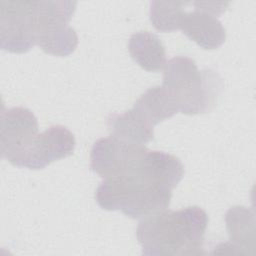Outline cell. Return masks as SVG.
I'll return each instance as SVG.
<instances>
[{
  "label": "cell",
  "instance_id": "1",
  "mask_svg": "<svg viewBox=\"0 0 256 256\" xmlns=\"http://www.w3.org/2000/svg\"><path fill=\"white\" fill-rule=\"evenodd\" d=\"M207 213L198 206L178 211L163 210L140 221L137 239L148 256L204 254Z\"/></svg>",
  "mask_w": 256,
  "mask_h": 256
},
{
  "label": "cell",
  "instance_id": "2",
  "mask_svg": "<svg viewBox=\"0 0 256 256\" xmlns=\"http://www.w3.org/2000/svg\"><path fill=\"white\" fill-rule=\"evenodd\" d=\"M162 86L176 101L179 112L196 115L215 107L223 90V81L213 70L200 71L194 60L178 56L166 63Z\"/></svg>",
  "mask_w": 256,
  "mask_h": 256
},
{
  "label": "cell",
  "instance_id": "3",
  "mask_svg": "<svg viewBox=\"0 0 256 256\" xmlns=\"http://www.w3.org/2000/svg\"><path fill=\"white\" fill-rule=\"evenodd\" d=\"M172 190L133 172L123 177L104 179L96 190L95 198L104 210H121L126 216L139 219L166 210Z\"/></svg>",
  "mask_w": 256,
  "mask_h": 256
},
{
  "label": "cell",
  "instance_id": "4",
  "mask_svg": "<svg viewBox=\"0 0 256 256\" xmlns=\"http://www.w3.org/2000/svg\"><path fill=\"white\" fill-rule=\"evenodd\" d=\"M36 45L34 1L0 2V46L21 54Z\"/></svg>",
  "mask_w": 256,
  "mask_h": 256
},
{
  "label": "cell",
  "instance_id": "5",
  "mask_svg": "<svg viewBox=\"0 0 256 256\" xmlns=\"http://www.w3.org/2000/svg\"><path fill=\"white\" fill-rule=\"evenodd\" d=\"M147 151L143 145L129 144L113 136L97 140L90 154V168L104 179L128 174Z\"/></svg>",
  "mask_w": 256,
  "mask_h": 256
},
{
  "label": "cell",
  "instance_id": "6",
  "mask_svg": "<svg viewBox=\"0 0 256 256\" xmlns=\"http://www.w3.org/2000/svg\"><path fill=\"white\" fill-rule=\"evenodd\" d=\"M38 135V120L34 113L24 107H13L1 113L0 151L16 166L23 154Z\"/></svg>",
  "mask_w": 256,
  "mask_h": 256
},
{
  "label": "cell",
  "instance_id": "7",
  "mask_svg": "<svg viewBox=\"0 0 256 256\" xmlns=\"http://www.w3.org/2000/svg\"><path fill=\"white\" fill-rule=\"evenodd\" d=\"M75 146V136L70 130L61 125H53L37 135L16 166L31 170L44 169L52 162L72 155Z\"/></svg>",
  "mask_w": 256,
  "mask_h": 256
},
{
  "label": "cell",
  "instance_id": "8",
  "mask_svg": "<svg viewBox=\"0 0 256 256\" xmlns=\"http://www.w3.org/2000/svg\"><path fill=\"white\" fill-rule=\"evenodd\" d=\"M194 10L185 12L180 29L190 40L201 48L213 50L219 48L226 40V30L215 15L201 9L195 2Z\"/></svg>",
  "mask_w": 256,
  "mask_h": 256
},
{
  "label": "cell",
  "instance_id": "9",
  "mask_svg": "<svg viewBox=\"0 0 256 256\" xmlns=\"http://www.w3.org/2000/svg\"><path fill=\"white\" fill-rule=\"evenodd\" d=\"M107 125L111 136L129 144L145 146L154 139V126L134 107L122 114H110Z\"/></svg>",
  "mask_w": 256,
  "mask_h": 256
},
{
  "label": "cell",
  "instance_id": "10",
  "mask_svg": "<svg viewBox=\"0 0 256 256\" xmlns=\"http://www.w3.org/2000/svg\"><path fill=\"white\" fill-rule=\"evenodd\" d=\"M76 6V1H34L36 39L38 36L66 29Z\"/></svg>",
  "mask_w": 256,
  "mask_h": 256
},
{
  "label": "cell",
  "instance_id": "11",
  "mask_svg": "<svg viewBox=\"0 0 256 256\" xmlns=\"http://www.w3.org/2000/svg\"><path fill=\"white\" fill-rule=\"evenodd\" d=\"M128 49L132 59L148 72L163 70L167 63L165 47L153 33L142 31L133 34L129 39Z\"/></svg>",
  "mask_w": 256,
  "mask_h": 256
},
{
  "label": "cell",
  "instance_id": "12",
  "mask_svg": "<svg viewBox=\"0 0 256 256\" xmlns=\"http://www.w3.org/2000/svg\"><path fill=\"white\" fill-rule=\"evenodd\" d=\"M226 229L231 243L239 254H254L255 218L251 210L243 206H235L225 216Z\"/></svg>",
  "mask_w": 256,
  "mask_h": 256
},
{
  "label": "cell",
  "instance_id": "13",
  "mask_svg": "<svg viewBox=\"0 0 256 256\" xmlns=\"http://www.w3.org/2000/svg\"><path fill=\"white\" fill-rule=\"evenodd\" d=\"M134 108L152 126L179 112L176 101L163 86L149 88L135 102Z\"/></svg>",
  "mask_w": 256,
  "mask_h": 256
},
{
  "label": "cell",
  "instance_id": "14",
  "mask_svg": "<svg viewBox=\"0 0 256 256\" xmlns=\"http://www.w3.org/2000/svg\"><path fill=\"white\" fill-rule=\"evenodd\" d=\"M189 2L184 1H151L150 21L160 32H173L180 29L185 7Z\"/></svg>",
  "mask_w": 256,
  "mask_h": 256
},
{
  "label": "cell",
  "instance_id": "15",
  "mask_svg": "<svg viewBox=\"0 0 256 256\" xmlns=\"http://www.w3.org/2000/svg\"><path fill=\"white\" fill-rule=\"evenodd\" d=\"M36 45H38L47 54L66 57L76 50L78 45V36L75 29L68 26L60 32L37 37Z\"/></svg>",
  "mask_w": 256,
  "mask_h": 256
}]
</instances>
